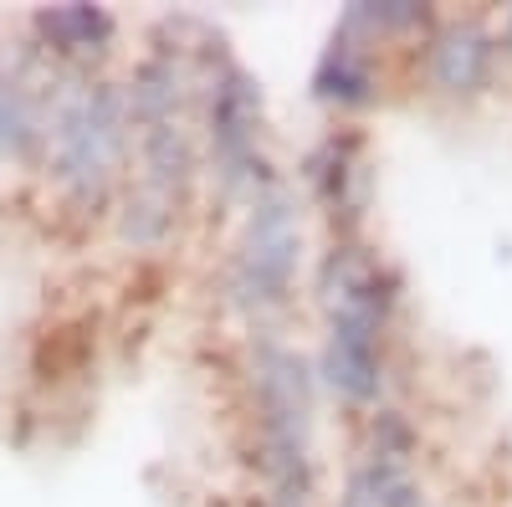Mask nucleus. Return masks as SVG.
Returning a JSON list of instances; mask_svg holds the SVG:
<instances>
[{
    "mask_svg": "<svg viewBox=\"0 0 512 507\" xmlns=\"http://www.w3.org/2000/svg\"><path fill=\"white\" fill-rule=\"evenodd\" d=\"M118 98L113 93H93L82 98L67 118H62V134H57V159H62V180L72 185H98L108 175V164L118 154Z\"/></svg>",
    "mask_w": 512,
    "mask_h": 507,
    "instance_id": "4",
    "label": "nucleus"
},
{
    "mask_svg": "<svg viewBox=\"0 0 512 507\" xmlns=\"http://www.w3.org/2000/svg\"><path fill=\"white\" fill-rule=\"evenodd\" d=\"M487 62H492V47H487V36L477 26L446 31L441 47H436V77L446 82V88H456V93L477 88V82L487 77Z\"/></svg>",
    "mask_w": 512,
    "mask_h": 507,
    "instance_id": "5",
    "label": "nucleus"
},
{
    "mask_svg": "<svg viewBox=\"0 0 512 507\" xmlns=\"http://www.w3.org/2000/svg\"><path fill=\"white\" fill-rule=\"evenodd\" d=\"M328 379L349 400H374L379 390V298L369 272L344 277V298H338L328 338Z\"/></svg>",
    "mask_w": 512,
    "mask_h": 507,
    "instance_id": "2",
    "label": "nucleus"
},
{
    "mask_svg": "<svg viewBox=\"0 0 512 507\" xmlns=\"http://www.w3.org/2000/svg\"><path fill=\"white\" fill-rule=\"evenodd\" d=\"M216 149L231 164V175H241L236 164H246V154H251V93L241 77L226 82V93L216 103Z\"/></svg>",
    "mask_w": 512,
    "mask_h": 507,
    "instance_id": "6",
    "label": "nucleus"
},
{
    "mask_svg": "<svg viewBox=\"0 0 512 507\" xmlns=\"http://www.w3.org/2000/svg\"><path fill=\"white\" fill-rule=\"evenodd\" d=\"M62 52H98V41L113 31V21L93 6H67V11H47L36 21Z\"/></svg>",
    "mask_w": 512,
    "mask_h": 507,
    "instance_id": "7",
    "label": "nucleus"
},
{
    "mask_svg": "<svg viewBox=\"0 0 512 507\" xmlns=\"http://www.w3.org/2000/svg\"><path fill=\"white\" fill-rule=\"evenodd\" d=\"M262 379V436L272 477L292 492L308 487V390H303V364L282 349H267L256 364Z\"/></svg>",
    "mask_w": 512,
    "mask_h": 507,
    "instance_id": "1",
    "label": "nucleus"
},
{
    "mask_svg": "<svg viewBox=\"0 0 512 507\" xmlns=\"http://www.w3.org/2000/svg\"><path fill=\"white\" fill-rule=\"evenodd\" d=\"M277 507H297V502H292V497H282V502H277Z\"/></svg>",
    "mask_w": 512,
    "mask_h": 507,
    "instance_id": "9",
    "label": "nucleus"
},
{
    "mask_svg": "<svg viewBox=\"0 0 512 507\" xmlns=\"http://www.w3.org/2000/svg\"><path fill=\"white\" fill-rule=\"evenodd\" d=\"M292 262H297V226H292V210L282 195H267L251 216V231H246V246H241V262H236V287L246 303H277L287 292V277H292Z\"/></svg>",
    "mask_w": 512,
    "mask_h": 507,
    "instance_id": "3",
    "label": "nucleus"
},
{
    "mask_svg": "<svg viewBox=\"0 0 512 507\" xmlns=\"http://www.w3.org/2000/svg\"><path fill=\"white\" fill-rule=\"evenodd\" d=\"M21 129H26V113H21L16 93H6V88H0V149H6V144H16V139H21Z\"/></svg>",
    "mask_w": 512,
    "mask_h": 507,
    "instance_id": "8",
    "label": "nucleus"
}]
</instances>
